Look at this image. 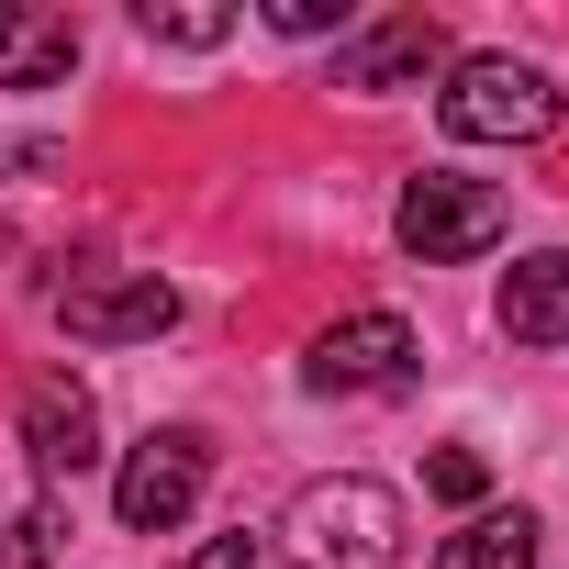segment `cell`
Listing matches in <instances>:
<instances>
[{
    "label": "cell",
    "mask_w": 569,
    "mask_h": 569,
    "mask_svg": "<svg viewBox=\"0 0 569 569\" xmlns=\"http://www.w3.org/2000/svg\"><path fill=\"white\" fill-rule=\"evenodd\" d=\"M190 569H257V536L234 525V536H212V547H190Z\"/></svg>",
    "instance_id": "cell-16"
},
{
    "label": "cell",
    "mask_w": 569,
    "mask_h": 569,
    "mask_svg": "<svg viewBox=\"0 0 569 569\" xmlns=\"http://www.w3.org/2000/svg\"><path fill=\"white\" fill-rule=\"evenodd\" d=\"M201 480H212V436H190V425L134 436L123 469H112V513H123V536H179V525L201 513Z\"/></svg>",
    "instance_id": "cell-4"
},
{
    "label": "cell",
    "mask_w": 569,
    "mask_h": 569,
    "mask_svg": "<svg viewBox=\"0 0 569 569\" xmlns=\"http://www.w3.org/2000/svg\"><path fill=\"white\" fill-rule=\"evenodd\" d=\"M57 325L79 347H146V336L179 325V291L157 268H101V279H68V291H57Z\"/></svg>",
    "instance_id": "cell-5"
},
{
    "label": "cell",
    "mask_w": 569,
    "mask_h": 569,
    "mask_svg": "<svg viewBox=\"0 0 569 569\" xmlns=\"http://www.w3.org/2000/svg\"><path fill=\"white\" fill-rule=\"evenodd\" d=\"M502 336L513 347H569V246H536L502 268Z\"/></svg>",
    "instance_id": "cell-10"
},
{
    "label": "cell",
    "mask_w": 569,
    "mask_h": 569,
    "mask_svg": "<svg viewBox=\"0 0 569 569\" xmlns=\"http://www.w3.org/2000/svg\"><path fill=\"white\" fill-rule=\"evenodd\" d=\"M402 491L369 480V469H336V480H302L291 513H279V547H291V569H402Z\"/></svg>",
    "instance_id": "cell-1"
},
{
    "label": "cell",
    "mask_w": 569,
    "mask_h": 569,
    "mask_svg": "<svg viewBox=\"0 0 569 569\" xmlns=\"http://www.w3.org/2000/svg\"><path fill=\"white\" fill-rule=\"evenodd\" d=\"M502 223H513V201H502L491 179H458V168H425V179H402V201H391V234H402V257H413V268L491 257V246H502Z\"/></svg>",
    "instance_id": "cell-3"
},
{
    "label": "cell",
    "mask_w": 569,
    "mask_h": 569,
    "mask_svg": "<svg viewBox=\"0 0 569 569\" xmlns=\"http://www.w3.org/2000/svg\"><path fill=\"white\" fill-rule=\"evenodd\" d=\"M268 34H291V46H313V34H358V12H347V0H268Z\"/></svg>",
    "instance_id": "cell-13"
},
{
    "label": "cell",
    "mask_w": 569,
    "mask_h": 569,
    "mask_svg": "<svg viewBox=\"0 0 569 569\" xmlns=\"http://www.w3.org/2000/svg\"><path fill=\"white\" fill-rule=\"evenodd\" d=\"M425 491H436V502H469V513H480V502H491V469H480L469 447H436V458H425Z\"/></svg>",
    "instance_id": "cell-15"
},
{
    "label": "cell",
    "mask_w": 569,
    "mask_h": 569,
    "mask_svg": "<svg viewBox=\"0 0 569 569\" xmlns=\"http://www.w3.org/2000/svg\"><path fill=\"white\" fill-rule=\"evenodd\" d=\"M425 79H447V23L436 12H391V23L336 46V90H425Z\"/></svg>",
    "instance_id": "cell-7"
},
{
    "label": "cell",
    "mask_w": 569,
    "mask_h": 569,
    "mask_svg": "<svg viewBox=\"0 0 569 569\" xmlns=\"http://www.w3.org/2000/svg\"><path fill=\"white\" fill-rule=\"evenodd\" d=\"M79 68V23L46 0H0V90H57Z\"/></svg>",
    "instance_id": "cell-9"
},
{
    "label": "cell",
    "mask_w": 569,
    "mask_h": 569,
    "mask_svg": "<svg viewBox=\"0 0 569 569\" xmlns=\"http://www.w3.org/2000/svg\"><path fill=\"white\" fill-rule=\"evenodd\" d=\"M558 112H569V90H558L536 57H513V46H491V57H447L436 123H447L458 146H536V134H558Z\"/></svg>",
    "instance_id": "cell-2"
},
{
    "label": "cell",
    "mask_w": 569,
    "mask_h": 569,
    "mask_svg": "<svg viewBox=\"0 0 569 569\" xmlns=\"http://www.w3.org/2000/svg\"><path fill=\"white\" fill-rule=\"evenodd\" d=\"M536 536H547V525H536L525 502H480V513L436 547V569H536Z\"/></svg>",
    "instance_id": "cell-11"
},
{
    "label": "cell",
    "mask_w": 569,
    "mask_h": 569,
    "mask_svg": "<svg viewBox=\"0 0 569 569\" xmlns=\"http://www.w3.org/2000/svg\"><path fill=\"white\" fill-rule=\"evenodd\" d=\"M302 380H313L325 402H336V391H391V380H413V325H402V313H347V325L313 336Z\"/></svg>",
    "instance_id": "cell-6"
},
{
    "label": "cell",
    "mask_w": 569,
    "mask_h": 569,
    "mask_svg": "<svg viewBox=\"0 0 569 569\" xmlns=\"http://www.w3.org/2000/svg\"><path fill=\"white\" fill-rule=\"evenodd\" d=\"M23 458H34V480H79V469H101V402H90L68 369H46V380L23 391Z\"/></svg>",
    "instance_id": "cell-8"
},
{
    "label": "cell",
    "mask_w": 569,
    "mask_h": 569,
    "mask_svg": "<svg viewBox=\"0 0 569 569\" xmlns=\"http://www.w3.org/2000/svg\"><path fill=\"white\" fill-rule=\"evenodd\" d=\"M134 34H146V46L212 57V46H234V12H223V0H134Z\"/></svg>",
    "instance_id": "cell-12"
},
{
    "label": "cell",
    "mask_w": 569,
    "mask_h": 569,
    "mask_svg": "<svg viewBox=\"0 0 569 569\" xmlns=\"http://www.w3.org/2000/svg\"><path fill=\"white\" fill-rule=\"evenodd\" d=\"M46 558H57V502H23L0 525V569H46Z\"/></svg>",
    "instance_id": "cell-14"
}]
</instances>
